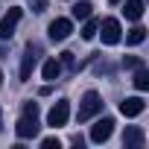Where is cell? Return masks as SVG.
I'll return each mask as SVG.
<instances>
[{
	"instance_id": "obj_1",
	"label": "cell",
	"mask_w": 149,
	"mask_h": 149,
	"mask_svg": "<svg viewBox=\"0 0 149 149\" xmlns=\"http://www.w3.org/2000/svg\"><path fill=\"white\" fill-rule=\"evenodd\" d=\"M102 111V100H100V94L97 91H88L85 97H82V102H79V111H76V120L79 123H85V120H91L94 114H100Z\"/></svg>"
},
{
	"instance_id": "obj_10",
	"label": "cell",
	"mask_w": 149,
	"mask_h": 149,
	"mask_svg": "<svg viewBox=\"0 0 149 149\" xmlns=\"http://www.w3.org/2000/svg\"><path fill=\"white\" fill-rule=\"evenodd\" d=\"M143 140H146L143 137V129H137V126H129L123 132V146H134L137 149V146H143Z\"/></svg>"
},
{
	"instance_id": "obj_23",
	"label": "cell",
	"mask_w": 149,
	"mask_h": 149,
	"mask_svg": "<svg viewBox=\"0 0 149 149\" xmlns=\"http://www.w3.org/2000/svg\"><path fill=\"white\" fill-rule=\"evenodd\" d=\"M0 85H3V73H0Z\"/></svg>"
},
{
	"instance_id": "obj_7",
	"label": "cell",
	"mask_w": 149,
	"mask_h": 149,
	"mask_svg": "<svg viewBox=\"0 0 149 149\" xmlns=\"http://www.w3.org/2000/svg\"><path fill=\"white\" fill-rule=\"evenodd\" d=\"M35 64H38V47H35V44H29V47H26V53H24V58H21V82H29Z\"/></svg>"
},
{
	"instance_id": "obj_2",
	"label": "cell",
	"mask_w": 149,
	"mask_h": 149,
	"mask_svg": "<svg viewBox=\"0 0 149 149\" xmlns=\"http://www.w3.org/2000/svg\"><path fill=\"white\" fill-rule=\"evenodd\" d=\"M21 15H24V9H21V6H12L3 18H0V41H6V38L15 35V26H18Z\"/></svg>"
},
{
	"instance_id": "obj_20",
	"label": "cell",
	"mask_w": 149,
	"mask_h": 149,
	"mask_svg": "<svg viewBox=\"0 0 149 149\" xmlns=\"http://www.w3.org/2000/svg\"><path fill=\"white\" fill-rule=\"evenodd\" d=\"M24 114H32V117H38V102H24Z\"/></svg>"
},
{
	"instance_id": "obj_24",
	"label": "cell",
	"mask_w": 149,
	"mask_h": 149,
	"mask_svg": "<svg viewBox=\"0 0 149 149\" xmlns=\"http://www.w3.org/2000/svg\"><path fill=\"white\" fill-rule=\"evenodd\" d=\"M108 3H120V0H108Z\"/></svg>"
},
{
	"instance_id": "obj_11",
	"label": "cell",
	"mask_w": 149,
	"mask_h": 149,
	"mask_svg": "<svg viewBox=\"0 0 149 149\" xmlns=\"http://www.w3.org/2000/svg\"><path fill=\"white\" fill-rule=\"evenodd\" d=\"M73 18L76 21H85V18H91V12H94V3L91 0H79V3H73Z\"/></svg>"
},
{
	"instance_id": "obj_6",
	"label": "cell",
	"mask_w": 149,
	"mask_h": 149,
	"mask_svg": "<svg viewBox=\"0 0 149 149\" xmlns=\"http://www.w3.org/2000/svg\"><path fill=\"white\" fill-rule=\"evenodd\" d=\"M111 132H114V120H111V117H100V120L91 126V140H94V143H105V140L111 137Z\"/></svg>"
},
{
	"instance_id": "obj_17",
	"label": "cell",
	"mask_w": 149,
	"mask_h": 149,
	"mask_svg": "<svg viewBox=\"0 0 149 149\" xmlns=\"http://www.w3.org/2000/svg\"><path fill=\"white\" fill-rule=\"evenodd\" d=\"M58 64H61V67H73V70H76V61H73V53H70V50H64V53L58 56Z\"/></svg>"
},
{
	"instance_id": "obj_3",
	"label": "cell",
	"mask_w": 149,
	"mask_h": 149,
	"mask_svg": "<svg viewBox=\"0 0 149 149\" xmlns=\"http://www.w3.org/2000/svg\"><path fill=\"white\" fill-rule=\"evenodd\" d=\"M100 35H102V44H117L120 38H123V29H120V21L117 18H105L102 24H100V29H97Z\"/></svg>"
},
{
	"instance_id": "obj_9",
	"label": "cell",
	"mask_w": 149,
	"mask_h": 149,
	"mask_svg": "<svg viewBox=\"0 0 149 149\" xmlns=\"http://www.w3.org/2000/svg\"><path fill=\"white\" fill-rule=\"evenodd\" d=\"M143 108H146L143 97H126L120 102V114L123 117H137V114H143Z\"/></svg>"
},
{
	"instance_id": "obj_14",
	"label": "cell",
	"mask_w": 149,
	"mask_h": 149,
	"mask_svg": "<svg viewBox=\"0 0 149 149\" xmlns=\"http://www.w3.org/2000/svg\"><path fill=\"white\" fill-rule=\"evenodd\" d=\"M143 41H146V29H143V26H134V29L126 32V44H129V47H137V44H143Z\"/></svg>"
},
{
	"instance_id": "obj_12",
	"label": "cell",
	"mask_w": 149,
	"mask_h": 149,
	"mask_svg": "<svg viewBox=\"0 0 149 149\" xmlns=\"http://www.w3.org/2000/svg\"><path fill=\"white\" fill-rule=\"evenodd\" d=\"M126 18L129 21H140L143 18V0H126Z\"/></svg>"
},
{
	"instance_id": "obj_5",
	"label": "cell",
	"mask_w": 149,
	"mask_h": 149,
	"mask_svg": "<svg viewBox=\"0 0 149 149\" xmlns=\"http://www.w3.org/2000/svg\"><path fill=\"white\" fill-rule=\"evenodd\" d=\"M67 117H70V102H67V100H58V102L50 108L47 123H50L53 129H58V126H64V123H67Z\"/></svg>"
},
{
	"instance_id": "obj_22",
	"label": "cell",
	"mask_w": 149,
	"mask_h": 149,
	"mask_svg": "<svg viewBox=\"0 0 149 149\" xmlns=\"http://www.w3.org/2000/svg\"><path fill=\"white\" fill-rule=\"evenodd\" d=\"M0 129H3V111H0Z\"/></svg>"
},
{
	"instance_id": "obj_19",
	"label": "cell",
	"mask_w": 149,
	"mask_h": 149,
	"mask_svg": "<svg viewBox=\"0 0 149 149\" xmlns=\"http://www.w3.org/2000/svg\"><path fill=\"white\" fill-rule=\"evenodd\" d=\"M41 146H44V149H58L61 143H58V137H44V140H41Z\"/></svg>"
},
{
	"instance_id": "obj_4",
	"label": "cell",
	"mask_w": 149,
	"mask_h": 149,
	"mask_svg": "<svg viewBox=\"0 0 149 149\" xmlns=\"http://www.w3.org/2000/svg\"><path fill=\"white\" fill-rule=\"evenodd\" d=\"M70 32H73V21H70V18H56V21L47 26V35H50V41H64Z\"/></svg>"
},
{
	"instance_id": "obj_13",
	"label": "cell",
	"mask_w": 149,
	"mask_h": 149,
	"mask_svg": "<svg viewBox=\"0 0 149 149\" xmlns=\"http://www.w3.org/2000/svg\"><path fill=\"white\" fill-rule=\"evenodd\" d=\"M41 73H44V79H47V82H56V79L61 76V64H58V58H50V61L44 64Z\"/></svg>"
},
{
	"instance_id": "obj_21",
	"label": "cell",
	"mask_w": 149,
	"mask_h": 149,
	"mask_svg": "<svg viewBox=\"0 0 149 149\" xmlns=\"http://www.w3.org/2000/svg\"><path fill=\"white\" fill-rule=\"evenodd\" d=\"M47 9V0H32V12H44Z\"/></svg>"
},
{
	"instance_id": "obj_18",
	"label": "cell",
	"mask_w": 149,
	"mask_h": 149,
	"mask_svg": "<svg viewBox=\"0 0 149 149\" xmlns=\"http://www.w3.org/2000/svg\"><path fill=\"white\" fill-rule=\"evenodd\" d=\"M140 64H143V61H140L137 56H126V58H123V67H129V70H134V67H140Z\"/></svg>"
},
{
	"instance_id": "obj_15",
	"label": "cell",
	"mask_w": 149,
	"mask_h": 149,
	"mask_svg": "<svg viewBox=\"0 0 149 149\" xmlns=\"http://www.w3.org/2000/svg\"><path fill=\"white\" fill-rule=\"evenodd\" d=\"M134 70H137V73H134V79H132V82H134V88H137V91H146V88H149V70H146L143 64H140V67H134Z\"/></svg>"
},
{
	"instance_id": "obj_8",
	"label": "cell",
	"mask_w": 149,
	"mask_h": 149,
	"mask_svg": "<svg viewBox=\"0 0 149 149\" xmlns=\"http://www.w3.org/2000/svg\"><path fill=\"white\" fill-rule=\"evenodd\" d=\"M38 129H41V126H38V117H32V114H21V120L15 123V132H18V137H24V140H26V137H35Z\"/></svg>"
},
{
	"instance_id": "obj_16",
	"label": "cell",
	"mask_w": 149,
	"mask_h": 149,
	"mask_svg": "<svg viewBox=\"0 0 149 149\" xmlns=\"http://www.w3.org/2000/svg\"><path fill=\"white\" fill-rule=\"evenodd\" d=\"M97 29H100V21H94V18H85L82 38H85V41H94V38H97Z\"/></svg>"
}]
</instances>
